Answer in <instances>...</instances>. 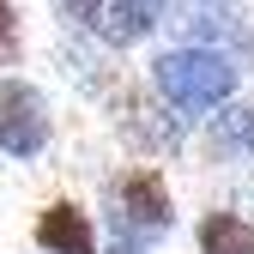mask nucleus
<instances>
[{
	"label": "nucleus",
	"mask_w": 254,
	"mask_h": 254,
	"mask_svg": "<svg viewBox=\"0 0 254 254\" xmlns=\"http://www.w3.org/2000/svg\"><path fill=\"white\" fill-rule=\"evenodd\" d=\"M200 254H254V224L236 212H206L200 218Z\"/></svg>",
	"instance_id": "obj_6"
},
{
	"label": "nucleus",
	"mask_w": 254,
	"mask_h": 254,
	"mask_svg": "<svg viewBox=\"0 0 254 254\" xmlns=\"http://www.w3.org/2000/svg\"><path fill=\"white\" fill-rule=\"evenodd\" d=\"M37 248L43 254H97V230L73 200H55L37 218Z\"/></svg>",
	"instance_id": "obj_4"
},
{
	"label": "nucleus",
	"mask_w": 254,
	"mask_h": 254,
	"mask_svg": "<svg viewBox=\"0 0 254 254\" xmlns=\"http://www.w3.org/2000/svg\"><path fill=\"white\" fill-rule=\"evenodd\" d=\"M212 151L218 157H254V109H230L212 121Z\"/></svg>",
	"instance_id": "obj_7"
},
{
	"label": "nucleus",
	"mask_w": 254,
	"mask_h": 254,
	"mask_svg": "<svg viewBox=\"0 0 254 254\" xmlns=\"http://www.w3.org/2000/svg\"><path fill=\"white\" fill-rule=\"evenodd\" d=\"M49 145V103L37 85L6 79L0 85V151L6 157H37Z\"/></svg>",
	"instance_id": "obj_3"
},
{
	"label": "nucleus",
	"mask_w": 254,
	"mask_h": 254,
	"mask_svg": "<svg viewBox=\"0 0 254 254\" xmlns=\"http://www.w3.org/2000/svg\"><path fill=\"white\" fill-rule=\"evenodd\" d=\"M61 12H67L73 24H97L103 18V0H61Z\"/></svg>",
	"instance_id": "obj_9"
},
{
	"label": "nucleus",
	"mask_w": 254,
	"mask_h": 254,
	"mask_svg": "<svg viewBox=\"0 0 254 254\" xmlns=\"http://www.w3.org/2000/svg\"><path fill=\"white\" fill-rule=\"evenodd\" d=\"M151 85L170 109L200 115V109H218L236 97V61L218 49H170L151 61Z\"/></svg>",
	"instance_id": "obj_1"
},
{
	"label": "nucleus",
	"mask_w": 254,
	"mask_h": 254,
	"mask_svg": "<svg viewBox=\"0 0 254 254\" xmlns=\"http://www.w3.org/2000/svg\"><path fill=\"white\" fill-rule=\"evenodd\" d=\"M170 218H176L170 182L157 176L151 164L145 170H127L115 182V230L121 236H157V230H170Z\"/></svg>",
	"instance_id": "obj_2"
},
{
	"label": "nucleus",
	"mask_w": 254,
	"mask_h": 254,
	"mask_svg": "<svg viewBox=\"0 0 254 254\" xmlns=\"http://www.w3.org/2000/svg\"><path fill=\"white\" fill-rule=\"evenodd\" d=\"M157 18H164V0H103V37L115 43V49H133V43H145L151 30H157Z\"/></svg>",
	"instance_id": "obj_5"
},
{
	"label": "nucleus",
	"mask_w": 254,
	"mask_h": 254,
	"mask_svg": "<svg viewBox=\"0 0 254 254\" xmlns=\"http://www.w3.org/2000/svg\"><path fill=\"white\" fill-rule=\"evenodd\" d=\"M115 254H145V248L139 242H115Z\"/></svg>",
	"instance_id": "obj_10"
},
{
	"label": "nucleus",
	"mask_w": 254,
	"mask_h": 254,
	"mask_svg": "<svg viewBox=\"0 0 254 254\" xmlns=\"http://www.w3.org/2000/svg\"><path fill=\"white\" fill-rule=\"evenodd\" d=\"M18 61V12L12 0H0V67H12Z\"/></svg>",
	"instance_id": "obj_8"
}]
</instances>
